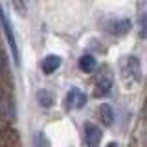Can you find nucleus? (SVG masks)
Instances as JSON below:
<instances>
[{
  "instance_id": "nucleus-1",
  "label": "nucleus",
  "mask_w": 147,
  "mask_h": 147,
  "mask_svg": "<svg viewBox=\"0 0 147 147\" xmlns=\"http://www.w3.org/2000/svg\"><path fill=\"white\" fill-rule=\"evenodd\" d=\"M119 74L127 85H134L142 79V64L136 55H123L119 59Z\"/></svg>"
},
{
  "instance_id": "nucleus-2",
  "label": "nucleus",
  "mask_w": 147,
  "mask_h": 147,
  "mask_svg": "<svg viewBox=\"0 0 147 147\" xmlns=\"http://www.w3.org/2000/svg\"><path fill=\"white\" fill-rule=\"evenodd\" d=\"M0 22H2V28H4V33H6V39H7V44L9 48H11V53H13V59H15V63L18 64L20 63V59H18V48H17V40H15V35H13V28L9 24L6 13H4V9L0 7Z\"/></svg>"
},
{
  "instance_id": "nucleus-3",
  "label": "nucleus",
  "mask_w": 147,
  "mask_h": 147,
  "mask_svg": "<svg viewBox=\"0 0 147 147\" xmlns=\"http://www.w3.org/2000/svg\"><path fill=\"white\" fill-rule=\"evenodd\" d=\"M101 138H103L101 129L96 125V123L86 121L85 123V142H86V145H88V147H99Z\"/></svg>"
},
{
  "instance_id": "nucleus-4",
  "label": "nucleus",
  "mask_w": 147,
  "mask_h": 147,
  "mask_svg": "<svg viewBox=\"0 0 147 147\" xmlns=\"http://www.w3.org/2000/svg\"><path fill=\"white\" fill-rule=\"evenodd\" d=\"M86 103V96L79 88H72L66 96V107L68 109H81Z\"/></svg>"
},
{
  "instance_id": "nucleus-5",
  "label": "nucleus",
  "mask_w": 147,
  "mask_h": 147,
  "mask_svg": "<svg viewBox=\"0 0 147 147\" xmlns=\"http://www.w3.org/2000/svg\"><path fill=\"white\" fill-rule=\"evenodd\" d=\"M110 88H112V77L109 74L101 76L98 83H96V90H94V96L96 98H105V96L110 94Z\"/></svg>"
},
{
  "instance_id": "nucleus-6",
  "label": "nucleus",
  "mask_w": 147,
  "mask_h": 147,
  "mask_svg": "<svg viewBox=\"0 0 147 147\" xmlns=\"http://www.w3.org/2000/svg\"><path fill=\"white\" fill-rule=\"evenodd\" d=\"M59 66H61V57H59V55H46V57H44V61H42V72L46 74V76L53 74Z\"/></svg>"
},
{
  "instance_id": "nucleus-7",
  "label": "nucleus",
  "mask_w": 147,
  "mask_h": 147,
  "mask_svg": "<svg viewBox=\"0 0 147 147\" xmlns=\"http://www.w3.org/2000/svg\"><path fill=\"white\" fill-rule=\"evenodd\" d=\"M110 31H112L116 37H125L129 31H131V22L127 18H121V20H116L112 26H110Z\"/></svg>"
},
{
  "instance_id": "nucleus-8",
  "label": "nucleus",
  "mask_w": 147,
  "mask_h": 147,
  "mask_svg": "<svg viewBox=\"0 0 147 147\" xmlns=\"http://www.w3.org/2000/svg\"><path fill=\"white\" fill-rule=\"evenodd\" d=\"M99 119H101V123H103L105 127H109V125L114 123V110H112V107H110L109 103H103L99 107Z\"/></svg>"
},
{
  "instance_id": "nucleus-9",
  "label": "nucleus",
  "mask_w": 147,
  "mask_h": 147,
  "mask_svg": "<svg viewBox=\"0 0 147 147\" xmlns=\"http://www.w3.org/2000/svg\"><path fill=\"white\" fill-rule=\"evenodd\" d=\"M37 101H39L40 107L50 109L53 105V94L50 90H46V88H40L39 92H37Z\"/></svg>"
},
{
  "instance_id": "nucleus-10",
  "label": "nucleus",
  "mask_w": 147,
  "mask_h": 147,
  "mask_svg": "<svg viewBox=\"0 0 147 147\" xmlns=\"http://www.w3.org/2000/svg\"><path fill=\"white\" fill-rule=\"evenodd\" d=\"M96 66H98V61H96L92 55H83V57L79 59V68L85 74H92L96 70Z\"/></svg>"
},
{
  "instance_id": "nucleus-11",
  "label": "nucleus",
  "mask_w": 147,
  "mask_h": 147,
  "mask_svg": "<svg viewBox=\"0 0 147 147\" xmlns=\"http://www.w3.org/2000/svg\"><path fill=\"white\" fill-rule=\"evenodd\" d=\"M6 70H7V55L0 50V76H2Z\"/></svg>"
},
{
  "instance_id": "nucleus-12",
  "label": "nucleus",
  "mask_w": 147,
  "mask_h": 147,
  "mask_svg": "<svg viewBox=\"0 0 147 147\" xmlns=\"http://www.w3.org/2000/svg\"><path fill=\"white\" fill-rule=\"evenodd\" d=\"M140 37L142 39H147V15L142 18V26H140Z\"/></svg>"
},
{
  "instance_id": "nucleus-13",
  "label": "nucleus",
  "mask_w": 147,
  "mask_h": 147,
  "mask_svg": "<svg viewBox=\"0 0 147 147\" xmlns=\"http://www.w3.org/2000/svg\"><path fill=\"white\" fill-rule=\"evenodd\" d=\"M11 2H13V6H15L17 11L20 13V15H24V13H26V6L22 4V0H11Z\"/></svg>"
},
{
  "instance_id": "nucleus-14",
  "label": "nucleus",
  "mask_w": 147,
  "mask_h": 147,
  "mask_svg": "<svg viewBox=\"0 0 147 147\" xmlns=\"http://www.w3.org/2000/svg\"><path fill=\"white\" fill-rule=\"evenodd\" d=\"M37 145H39V147H48V140L44 138L42 132H40V134H37Z\"/></svg>"
},
{
  "instance_id": "nucleus-15",
  "label": "nucleus",
  "mask_w": 147,
  "mask_h": 147,
  "mask_svg": "<svg viewBox=\"0 0 147 147\" xmlns=\"http://www.w3.org/2000/svg\"><path fill=\"white\" fill-rule=\"evenodd\" d=\"M107 147H118V145H116V144H114V142H110V144H109Z\"/></svg>"
},
{
  "instance_id": "nucleus-16",
  "label": "nucleus",
  "mask_w": 147,
  "mask_h": 147,
  "mask_svg": "<svg viewBox=\"0 0 147 147\" xmlns=\"http://www.w3.org/2000/svg\"><path fill=\"white\" fill-rule=\"evenodd\" d=\"M0 96H2V94H0Z\"/></svg>"
}]
</instances>
